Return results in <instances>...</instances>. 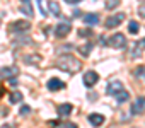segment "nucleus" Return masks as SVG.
I'll list each match as a JSON object with an SVG mask.
<instances>
[{
    "label": "nucleus",
    "instance_id": "17",
    "mask_svg": "<svg viewBox=\"0 0 145 128\" xmlns=\"http://www.w3.org/2000/svg\"><path fill=\"white\" fill-rule=\"evenodd\" d=\"M133 75H135L137 79H140V80H143V82H145V65H138V67L135 69Z\"/></svg>",
    "mask_w": 145,
    "mask_h": 128
},
{
    "label": "nucleus",
    "instance_id": "20",
    "mask_svg": "<svg viewBox=\"0 0 145 128\" xmlns=\"http://www.w3.org/2000/svg\"><path fill=\"white\" fill-rule=\"evenodd\" d=\"M21 12H24L27 17H33L34 14H33V9H31V4L29 2H24L22 4V7H21Z\"/></svg>",
    "mask_w": 145,
    "mask_h": 128
},
{
    "label": "nucleus",
    "instance_id": "21",
    "mask_svg": "<svg viewBox=\"0 0 145 128\" xmlns=\"http://www.w3.org/2000/svg\"><path fill=\"white\" fill-rule=\"evenodd\" d=\"M128 31H130L131 34H137V33L140 31V24H138L137 21H130V22H128Z\"/></svg>",
    "mask_w": 145,
    "mask_h": 128
},
{
    "label": "nucleus",
    "instance_id": "34",
    "mask_svg": "<svg viewBox=\"0 0 145 128\" xmlns=\"http://www.w3.org/2000/svg\"><path fill=\"white\" fill-rule=\"evenodd\" d=\"M106 43H108V39L104 36H101V44H106Z\"/></svg>",
    "mask_w": 145,
    "mask_h": 128
},
{
    "label": "nucleus",
    "instance_id": "8",
    "mask_svg": "<svg viewBox=\"0 0 145 128\" xmlns=\"http://www.w3.org/2000/svg\"><path fill=\"white\" fill-rule=\"evenodd\" d=\"M123 91V84L120 82V80H111L109 84H108V87H106V92L109 94V96H116L118 92H121Z\"/></svg>",
    "mask_w": 145,
    "mask_h": 128
},
{
    "label": "nucleus",
    "instance_id": "14",
    "mask_svg": "<svg viewBox=\"0 0 145 128\" xmlns=\"http://www.w3.org/2000/svg\"><path fill=\"white\" fill-rule=\"evenodd\" d=\"M48 12L55 17H60L61 16V9L58 5V2H55V0H50V4H48Z\"/></svg>",
    "mask_w": 145,
    "mask_h": 128
},
{
    "label": "nucleus",
    "instance_id": "30",
    "mask_svg": "<svg viewBox=\"0 0 145 128\" xmlns=\"http://www.w3.org/2000/svg\"><path fill=\"white\" fill-rule=\"evenodd\" d=\"M48 123H50V126H51V128H55V126L58 125V121H56V120H51V121H48Z\"/></svg>",
    "mask_w": 145,
    "mask_h": 128
},
{
    "label": "nucleus",
    "instance_id": "13",
    "mask_svg": "<svg viewBox=\"0 0 145 128\" xmlns=\"http://www.w3.org/2000/svg\"><path fill=\"white\" fill-rule=\"evenodd\" d=\"M89 123H91L92 126L99 128V126L104 123V116H103V114H97V113H92V114H89Z\"/></svg>",
    "mask_w": 145,
    "mask_h": 128
},
{
    "label": "nucleus",
    "instance_id": "35",
    "mask_svg": "<svg viewBox=\"0 0 145 128\" xmlns=\"http://www.w3.org/2000/svg\"><path fill=\"white\" fill-rule=\"evenodd\" d=\"M0 128H12V126H10V125H7V123H5V125H2V126H0Z\"/></svg>",
    "mask_w": 145,
    "mask_h": 128
},
{
    "label": "nucleus",
    "instance_id": "5",
    "mask_svg": "<svg viewBox=\"0 0 145 128\" xmlns=\"http://www.w3.org/2000/svg\"><path fill=\"white\" fill-rule=\"evenodd\" d=\"M142 113H145V96H138L131 106V114H142Z\"/></svg>",
    "mask_w": 145,
    "mask_h": 128
},
{
    "label": "nucleus",
    "instance_id": "36",
    "mask_svg": "<svg viewBox=\"0 0 145 128\" xmlns=\"http://www.w3.org/2000/svg\"><path fill=\"white\" fill-rule=\"evenodd\" d=\"M24 2H29V0H22V4H24Z\"/></svg>",
    "mask_w": 145,
    "mask_h": 128
},
{
    "label": "nucleus",
    "instance_id": "25",
    "mask_svg": "<svg viewBox=\"0 0 145 128\" xmlns=\"http://www.w3.org/2000/svg\"><path fill=\"white\" fill-rule=\"evenodd\" d=\"M24 60L29 61V63H39V61H41V56H38V55H36V56H26Z\"/></svg>",
    "mask_w": 145,
    "mask_h": 128
},
{
    "label": "nucleus",
    "instance_id": "9",
    "mask_svg": "<svg viewBox=\"0 0 145 128\" xmlns=\"http://www.w3.org/2000/svg\"><path fill=\"white\" fill-rule=\"evenodd\" d=\"M19 74V70L16 69V67H2L0 69V79H12V77H16Z\"/></svg>",
    "mask_w": 145,
    "mask_h": 128
},
{
    "label": "nucleus",
    "instance_id": "33",
    "mask_svg": "<svg viewBox=\"0 0 145 128\" xmlns=\"http://www.w3.org/2000/svg\"><path fill=\"white\" fill-rule=\"evenodd\" d=\"M80 14H82V12H80V10H74V17H79V16H80Z\"/></svg>",
    "mask_w": 145,
    "mask_h": 128
},
{
    "label": "nucleus",
    "instance_id": "29",
    "mask_svg": "<svg viewBox=\"0 0 145 128\" xmlns=\"http://www.w3.org/2000/svg\"><path fill=\"white\" fill-rule=\"evenodd\" d=\"M9 84H10V86H17L19 82H17V80H16V79L12 77V79H9Z\"/></svg>",
    "mask_w": 145,
    "mask_h": 128
},
{
    "label": "nucleus",
    "instance_id": "26",
    "mask_svg": "<svg viewBox=\"0 0 145 128\" xmlns=\"http://www.w3.org/2000/svg\"><path fill=\"white\" fill-rule=\"evenodd\" d=\"M60 128H79V126L75 123H72V121H65V123L60 125Z\"/></svg>",
    "mask_w": 145,
    "mask_h": 128
},
{
    "label": "nucleus",
    "instance_id": "10",
    "mask_svg": "<svg viewBox=\"0 0 145 128\" xmlns=\"http://www.w3.org/2000/svg\"><path fill=\"white\" fill-rule=\"evenodd\" d=\"M29 27H31V24H29V22L17 21V22H14V24L10 26V31H12V33H24V31H27Z\"/></svg>",
    "mask_w": 145,
    "mask_h": 128
},
{
    "label": "nucleus",
    "instance_id": "19",
    "mask_svg": "<svg viewBox=\"0 0 145 128\" xmlns=\"http://www.w3.org/2000/svg\"><path fill=\"white\" fill-rule=\"evenodd\" d=\"M114 97H116V101H118V103H126V101L130 99V94H128V92L123 89V91H121V92H118Z\"/></svg>",
    "mask_w": 145,
    "mask_h": 128
},
{
    "label": "nucleus",
    "instance_id": "18",
    "mask_svg": "<svg viewBox=\"0 0 145 128\" xmlns=\"http://www.w3.org/2000/svg\"><path fill=\"white\" fill-rule=\"evenodd\" d=\"M9 101H10V104H17V103L22 101V94H21L19 91H16V92H12V94L9 96Z\"/></svg>",
    "mask_w": 145,
    "mask_h": 128
},
{
    "label": "nucleus",
    "instance_id": "15",
    "mask_svg": "<svg viewBox=\"0 0 145 128\" xmlns=\"http://www.w3.org/2000/svg\"><path fill=\"white\" fill-rule=\"evenodd\" d=\"M84 22H86L87 26H96V24L99 22V16L94 14V12H92V14H86V16H84Z\"/></svg>",
    "mask_w": 145,
    "mask_h": 128
},
{
    "label": "nucleus",
    "instance_id": "31",
    "mask_svg": "<svg viewBox=\"0 0 145 128\" xmlns=\"http://www.w3.org/2000/svg\"><path fill=\"white\" fill-rule=\"evenodd\" d=\"M67 4H79V2H82V0H65Z\"/></svg>",
    "mask_w": 145,
    "mask_h": 128
},
{
    "label": "nucleus",
    "instance_id": "16",
    "mask_svg": "<svg viewBox=\"0 0 145 128\" xmlns=\"http://www.w3.org/2000/svg\"><path fill=\"white\" fill-rule=\"evenodd\" d=\"M91 50H92V41H87L84 46H79V53H80V55H84V56H89Z\"/></svg>",
    "mask_w": 145,
    "mask_h": 128
},
{
    "label": "nucleus",
    "instance_id": "4",
    "mask_svg": "<svg viewBox=\"0 0 145 128\" xmlns=\"http://www.w3.org/2000/svg\"><path fill=\"white\" fill-rule=\"evenodd\" d=\"M70 29H72L70 22H68V21H63V22H60V24L55 27V36H56V38H60V39H63L65 36H68Z\"/></svg>",
    "mask_w": 145,
    "mask_h": 128
},
{
    "label": "nucleus",
    "instance_id": "11",
    "mask_svg": "<svg viewBox=\"0 0 145 128\" xmlns=\"http://www.w3.org/2000/svg\"><path fill=\"white\" fill-rule=\"evenodd\" d=\"M72 109H74V106H72L70 103H65V104H60V106L56 108V113H58L60 116H70V114H72Z\"/></svg>",
    "mask_w": 145,
    "mask_h": 128
},
{
    "label": "nucleus",
    "instance_id": "3",
    "mask_svg": "<svg viewBox=\"0 0 145 128\" xmlns=\"http://www.w3.org/2000/svg\"><path fill=\"white\" fill-rule=\"evenodd\" d=\"M125 21V14H113V16H109L108 19H106V29H114V27H118L121 22Z\"/></svg>",
    "mask_w": 145,
    "mask_h": 128
},
{
    "label": "nucleus",
    "instance_id": "24",
    "mask_svg": "<svg viewBox=\"0 0 145 128\" xmlns=\"http://www.w3.org/2000/svg\"><path fill=\"white\" fill-rule=\"evenodd\" d=\"M31 113V108L27 106V104H24V106H21V109H19V114L21 116H27Z\"/></svg>",
    "mask_w": 145,
    "mask_h": 128
},
{
    "label": "nucleus",
    "instance_id": "2",
    "mask_svg": "<svg viewBox=\"0 0 145 128\" xmlns=\"http://www.w3.org/2000/svg\"><path fill=\"white\" fill-rule=\"evenodd\" d=\"M108 44H109L111 48L123 50V48L126 46V38H125V34H121V33H116V34H113V36L108 39Z\"/></svg>",
    "mask_w": 145,
    "mask_h": 128
},
{
    "label": "nucleus",
    "instance_id": "28",
    "mask_svg": "<svg viewBox=\"0 0 145 128\" xmlns=\"http://www.w3.org/2000/svg\"><path fill=\"white\" fill-rule=\"evenodd\" d=\"M138 16L140 17H145V5H140L138 7Z\"/></svg>",
    "mask_w": 145,
    "mask_h": 128
},
{
    "label": "nucleus",
    "instance_id": "22",
    "mask_svg": "<svg viewBox=\"0 0 145 128\" xmlns=\"http://www.w3.org/2000/svg\"><path fill=\"white\" fill-rule=\"evenodd\" d=\"M120 2H121V0H106L104 7H106L108 10H113L114 7H118V5H120Z\"/></svg>",
    "mask_w": 145,
    "mask_h": 128
},
{
    "label": "nucleus",
    "instance_id": "32",
    "mask_svg": "<svg viewBox=\"0 0 145 128\" xmlns=\"http://www.w3.org/2000/svg\"><path fill=\"white\" fill-rule=\"evenodd\" d=\"M4 94H5V89H4V87H2V86H0V97H2V96H4Z\"/></svg>",
    "mask_w": 145,
    "mask_h": 128
},
{
    "label": "nucleus",
    "instance_id": "37",
    "mask_svg": "<svg viewBox=\"0 0 145 128\" xmlns=\"http://www.w3.org/2000/svg\"><path fill=\"white\" fill-rule=\"evenodd\" d=\"M140 2H143V0H140Z\"/></svg>",
    "mask_w": 145,
    "mask_h": 128
},
{
    "label": "nucleus",
    "instance_id": "27",
    "mask_svg": "<svg viewBox=\"0 0 145 128\" xmlns=\"http://www.w3.org/2000/svg\"><path fill=\"white\" fill-rule=\"evenodd\" d=\"M92 34V29H82L79 31V36H91Z\"/></svg>",
    "mask_w": 145,
    "mask_h": 128
},
{
    "label": "nucleus",
    "instance_id": "6",
    "mask_svg": "<svg viewBox=\"0 0 145 128\" xmlns=\"http://www.w3.org/2000/svg\"><path fill=\"white\" fill-rule=\"evenodd\" d=\"M97 80H99V75H97V72H94V70L86 72V74H84V77H82V82H84L87 87L96 86V84H97Z\"/></svg>",
    "mask_w": 145,
    "mask_h": 128
},
{
    "label": "nucleus",
    "instance_id": "7",
    "mask_svg": "<svg viewBox=\"0 0 145 128\" xmlns=\"http://www.w3.org/2000/svg\"><path fill=\"white\" fill-rule=\"evenodd\" d=\"M143 51H145V38L138 39V41L133 44V48H131V51H130V56H131V58H138V56H142Z\"/></svg>",
    "mask_w": 145,
    "mask_h": 128
},
{
    "label": "nucleus",
    "instance_id": "12",
    "mask_svg": "<svg viewBox=\"0 0 145 128\" xmlns=\"http://www.w3.org/2000/svg\"><path fill=\"white\" fill-rule=\"evenodd\" d=\"M63 82L60 80V79H56V77H53V79H50L48 80V84H46V87L50 89V91H60V89H63Z\"/></svg>",
    "mask_w": 145,
    "mask_h": 128
},
{
    "label": "nucleus",
    "instance_id": "23",
    "mask_svg": "<svg viewBox=\"0 0 145 128\" xmlns=\"http://www.w3.org/2000/svg\"><path fill=\"white\" fill-rule=\"evenodd\" d=\"M38 7H39V10H41V14L46 17V16H50V12L46 10V5H44V0H38Z\"/></svg>",
    "mask_w": 145,
    "mask_h": 128
},
{
    "label": "nucleus",
    "instance_id": "1",
    "mask_svg": "<svg viewBox=\"0 0 145 128\" xmlns=\"http://www.w3.org/2000/svg\"><path fill=\"white\" fill-rule=\"evenodd\" d=\"M56 67L63 72H68V74H75L77 70L82 69V63L72 55H63L56 60Z\"/></svg>",
    "mask_w": 145,
    "mask_h": 128
}]
</instances>
